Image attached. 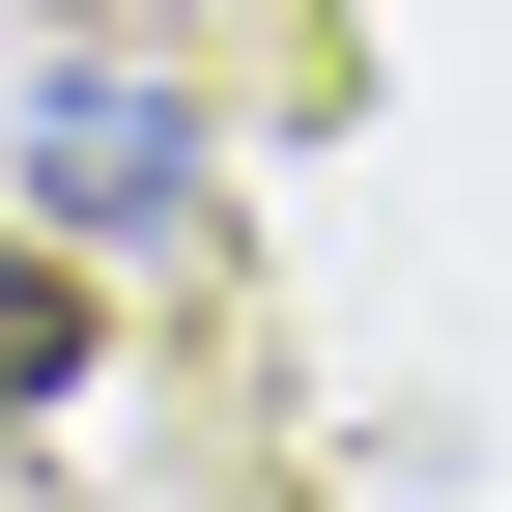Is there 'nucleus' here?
<instances>
[{"label": "nucleus", "instance_id": "2", "mask_svg": "<svg viewBox=\"0 0 512 512\" xmlns=\"http://www.w3.org/2000/svg\"><path fill=\"white\" fill-rule=\"evenodd\" d=\"M0 399H86V285L57 256H0Z\"/></svg>", "mask_w": 512, "mask_h": 512}, {"label": "nucleus", "instance_id": "1", "mask_svg": "<svg viewBox=\"0 0 512 512\" xmlns=\"http://www.w3.org/2000/svg\"><path fill=\"white\" fill-rule=\"evenodd\" d=\"M57 200H86V228H171V200H200V114H143V86H57Z\"/></svg>", "mask_w": 512, "mask_h": 512}]
</instances>
